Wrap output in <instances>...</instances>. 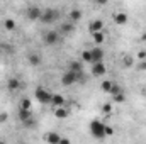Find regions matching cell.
<instances>
[{"label":"cell","mask_w":146,"mask_h":144,"mask_svg":"<svg viewBox=\"0 0 146 144\" xmlns=\"http://www.w3.org/2000/svg\"><path fill=\"white\" fill-rule=\"evenodd\" d=\"M90 132L94 137H106V124L100 120H92L90 122Z\"/></svg>","instance_id":"1"},{"label":"cell","mask_w":146,"mask_h":144,"mask_svg":"<svg viewBox=\"0 0 146 144\" xmlns=\"http://www.w3.org/2000/svg\"><path fill=\"white\" fill-rule=\"evenodd\" d=\"M34 95H36V98L41 102V104H49V102H51V97H53L46 88H41V87L36 90V93H34Z\"/></svg>","instance_id":"2"},{"label":"cell","mask_w":146,"mask_h":144,"mask_svg":"<svg viewBox=\"0 0 146 144\" xmlns=\"http://www.w3.org/2000/svg\"><path fill=\"white\" fill-rule=\"evenodd\" d=\"M80 76H82V75H76V73H73V71H70V70H68V71L61 76V83H63L65 87H70V85H73V83H75Z\"/></svg>","instance_id":"3"},{"label":"cell","mask_w":146,"mask_h":144,"mask_svg":"<svg viewBox=\"0 0 146 144\" xmlns=\"http://www.w3.org/2000/svg\"><path fill=\"white\" fill-rule=\"evenodd\" d=\"M60 41V34L56 32V31H48L46 34H44V44H48V46H53V44H56Z\"/></svg>","instance_id":"4"},{"label":"cell","mask_w":146,"mask_h":144,"mask_svg":"<svg viewBox=\"0 0 146 144\" xmlns=\"http://www.w3.org/2000/svg\"><path fill=\"white\" fill-rule=\"evenodd\" d=\"M17 117H19L21 122H24V124H27V126L33 122V112H31V110H22V108H19Z\"/></svg>","instance_id":"5"},{"label":"cell","mask_w":146,"mask_h":144,"mask_svg":"<svg viewBox=\"0 0 146 144\" xmlns=\"http://www.w3.org/2000/svg\"><path fill=\"white\" fill-rule=\"evenodd\" d=\"M90 53H92V63H94V65H95V63H102L104 51H102L100 48H95V49H92Z\"/></svg>","instance_id":"6"},{"label":"cell","mask_w":146,"mask_h":144,"mask_svg":"<svg viewBox=\"0 0 146 144\" xmlns=\"http://www.w3.org/2000/svg\"><path fill=\"white\" fill-rule=\"evenodd\" d=\"M44 141H46L48 144H60L61 136H60V134H56V132H48V134L44 136Z\"/></svg>","instance_id":"7"},{"label":"cell","mask_w":146,"mask_h":144,"mask_svg":"<svg viewBox=\"0 0 146 144\" xmlns=\"http://www.w3.org/2000/svg\"><path fill=\"white\" fill-rule=\"evenodd\" d=\"M102 27H104V22H102L100 19H97V20L90 22V32H92V34H95V32H100V31H102Z\"/></svg>","instance_id":"8"},{"label":"cell","mask_w":146,"mask_h":144,"mask_svg":"<svg viewBox=\"0 0 146 144\" xmlns=\"http://www.w3.org/2000/svg\"><path fill=\"white\" fill-rule=\"evenodd\" d=\"M92 73H94L95 76L104 75V73H106V65H104V63H95V65H94V68H92Z\"/></svg>","instance_id":"9"},{"label":"cell","mask_w":146,"mask_h":144,"mask_svg":"<svg viewBox=\"0 0 146 144\" xmlns=\"http://www.w3.org/2000/svg\"><path fill=\"white\" fill-rule=\"evenodd\" d=\"M114 22H115L117 26H122V24H126V22H127V14H122V12L115 14V15H114Z\"/></svg>","instance_id":"10"},{"label":"cell","mask_w":146,"mask_h":144,"mask_svg":"<svg viewBox=\"0 0 146 144\" xmlns=\"http://www.w3.org/2000/svg\"><path fill=\"white\" fill-rule=\"evenodd\" d=\"M51 104L54 105V108H60V107H63L65 98H63L61 95H53V97H51Z\"/></svg>","instance_id":"11"},{"label":"cell","mask_w":146,"mask_h":144,"mask_svg":"<svg viewBox=\"0 0 146 144\" xmlns=\"http://www.w3.org/2000/svg\"><path fill=\"white\" fill-rule=\"evenodd\" d=\"M7 87H9V90L15 92V90H19V88H21V83H19V80H17V78H9Z\"/></svg>","instance_id":"12"},{"label":"cell","mask_w":146,"mask_h":144,"mask_svg":"<svg viewBox=\"0 0 146 144\" xmlns=\"http://www.w3.org/2000/svg\"><path fill=\"white\" fill-rule=\"evenodd\" d=\"M54 115H56L58 119H65V117H68V110H66V108H63V107L54 108Z\"/></svg>","instance_id":"13"},{"label":"cell","mask_w":146,"mask_h":144,"mask_svg":"<svg viewBox=\"0 0 146 144\" xmlns=\"http://www.w3.org/2000/svg\"><path fill=\"white\" fill-rule=\"evenodd\" d=\"M70 71L76 73V75H82V65H80L78 61H73V63H70Z\"/></svg>","instance_id":"14"},{"label":"cell","mask_w":146,"mask_h":144,"mask_svg":"<svg viewBox=\"0 0 146 144\" xmlns=\"http://www.w3.org/2000/svg\"><path fill=\"white\" fill-rule=\"evenodd\" d=\"M54 17H56V15H54V12H53V10H48V12H44V14L41 15V19H42L44 22H51Z\"/></svg>","instance_id":"15"},{"label":"cell","mask_w":146,"mask_h":144,"mask_svg":"<svg viewBox=\"0 0 146 144\" xmlns=\"http://www.w3.org/2000/svg\"><path fill=\"white\" fill-rule=\"evenodd\" d=\"M41 15H42V14H41L39 9H36V7H34V9H29V17H31V19H39Z\"/></svg>","instance_id":"16"},{"label":"cell","mask_w":146,"mask_h":144,"mask_svg":"<svg viewBox=\"0 0 146 144\" xmlns=\"http://www.w3.org/2000/svg\"><path fill=\"white\" fill-rule=\"evenodd\" d=\"M29 63H31V65H34V66H37V65L41 63L39 54H36V53H34V54H29Z\"/></svg>","instance_id":"17"},{"label":"cell","mask_w":146,"mask_h":144,"mask_svg":"<svg viewBox=\"0 0 146 144\" xmlns=\"http://www.w3.org/2000/svg\"><path fill=\"white\" fill-rule=\"evenodd\" d=\"M19 108H22V110H31V100H29V98H22Z\"/></svg>","instance_id":"18"},{"label":"cell","mask_w":146,"mask_h":144,"mask_svg":"<svg viewBox=\"0 0 146 144\" xmlns=\"http://www.w3.org/2000/svg\"><path fill=\"white\" fill-rule=\"evenodd\" d=\"M112 85H114V81H110V80L102 81V90H104V92H110V90H112Z\"/></svg>","instance_id":"19"},{"label":"cell","mask_w":146,"mask_h":144,"mask_svg":"<svg viewBox=\"0 0 146 144\" xmlns=\"http://www.w3.org/2000/svg\"><path fill=\"white\" fill-rule=\"evenodd\" d=\"M3 26H5V29H9V31H14V27H15V22H14L12 19H7V20L3 22Z\"/></svg>","instance_id":"20"},{"label":"cell","mask_w":146,"mask_h":144,"mask_svg":"<svg viewBox=\"0 0 146 144\" xmlns=\"http://www.w3.org/2000/svg\"><path fill=\"white\" fill-rule=\"evenodd\" d=\"M82 59L87 61V63H92V53L90 51H83L82 53Z\"/></svg>","instance_id":"21"},{"label":"cell","mask_w":146,"mask_h":144,"mask_svg":"<svg viewBox=\"0 0 146 144\" xmlns=\"http://www.w3.org/2000/svg\"><path fill=\"white\" fill-rule=\"evenodd\" d=\"M110 93L115 97V95H121V93H122V90H121V87H119L117 83H114V85H112V90H110Z\"/></svg>","instance_id":"22"},{"label":"cell","mask_w":146,"mask_h":144,"mask_svg":"<svg viewBox=\"0 0 146 144\" xmlns=\"http://www.w3.org/2000/svg\"><path fill=\"white\" fill-rule=\"evenodd\" d=\"M80 17H82V12H80V10H72V12H70V19H72V20H78Z\"/></svg>","instance_id":"23"},{"label":"cell","mask_w":146,"mask_h":144,"mask_svg":"<svg viewBox=\"0 0 146 144\" xmlns=\"http://www.w3.org/2000/svg\"><path fill=\"white\" fill-rule=\"evenodd\" d=\"M102 41H104V34H102V32H95V34H94V42L100 44Z\"/></svg>","instance_id":"24"},{"label":"cell","mask_w":146,"mask_h":144,"mask_svg":"<svg viewBox=\"0 0 146 144\" xmlns=\"http://www.w3.org/2000/svg\"><path fill=\"white\" fill-rule=\"evenodd\" d=\"M61 31H65V32L73 31V24H63V26H61Z\"/></svg>","instance_id":"25"},{"label":"cell","mask_w":146,"mask_h":144,"mask_svg":"<svg viewBox=\"0 0 146 144\" xmlns=\"http://www.w3.org/2000/svg\"><path fill=\"white\" fill-rule=\"evenodd\" d=\"M122 61H124V65H126V66H133V58H131V56H124V59H122Z\"/></svg>","instance_id":"26"},{"label":"cell","mask_w":146,"mask_h":144,"mask_svg":"<svg viewBox=\"0 0 146 144\" xmlns=\"http://www.w3.org/2000/svg\"><path fill=\"white\" fill-rule=\"evenodd\" d=\"M102 110H104V114H110V112H112V105H110V104H106V105L102 107Z\"/></svg>","instance_id":"27"},{"label":"cell","mask_w":146,"mask_h":144,"mask_svg":"<svg viewBox=\"0 0 146 144\" xmlns=\"http://www.w3.org/2000/svg\"><path fill=\"white\" fill-rule=\"evenodd\" d=\"M114 134V129L109 127V126H106V136H112Z\"/></svg>","instance_id":"28"},{"label":"cell","mask_w":146,"mask_h":144,"mask_svg":"<svg viewBox=\"0 0 146 144\" xmlns=\"http://www.w3.org/2000/svg\"><path fill=\"white\" fill-rule=\"evenodd\" d=\"M114 100H115V102H124V93H121V95H115V97H114Z\"/></svg>","instance_id":"29"},{"label":"cell","mask_w":146,"mask_h":144,"mask_svg":"<svg viewBox=\"0 0 146 144\" xmlns=\"http://www.w3.org/2000/svg\"><path fill=\"white\" fill-rule=\"evenodd\" d=\"M138 58L139 59H146V51H139L138 53Z\"/></svg>","instance_id":"30"},{"label":"cell","mask_w":146,"mask_h":144,"mask_svg":"<svg viewBox=\"0 0 146 144\" xmlns=\"http://www.w3.org/2000/svg\"><path fill=\"white\" fill-rule=\"evenodd\" d=\"M60 144H72V143H70V141H68L66 137H61V141H60Z\"/></svg>","instance_id":"31"},{"label":"cell","mask_w":146,"mask_h":144,"mask_svg":"<svg viewBox=\"0 0 146 144\" xmlns=\"http://www.w3.org/2000/svg\"><path fill=\"white\" fill-rule=\"evenodd\" d=\"M139 68H141V70H146V63H141V65H139Z\"/></svg>","instance_id":"32"},{"label":"cell","mask_w":146,"mask_h":144,"mask_svg":"<svg viewBox=\"0 0 146 144\" xmlns=\"http://www.w3.org/2000/svg\"><path fill=\"white\" fill-rule=\"evenodd\" d=\"M3 119H7V114H2L0 115V120H3Z\"/></svg>","instance_id":"33"},{"label":"cell","mask_w":146,"mask_h":144,"mask_svg":"<svg viewBox=\"0 0 146 144\" xmlns=\"http://www.w3.org/2000/svg\"><path fill=\"white\" fill-rule=\"evenodd\" d=\"M0 144H5V143H3V141H0Z\"/></svg>","instance_id":"34"}]
</instances>
